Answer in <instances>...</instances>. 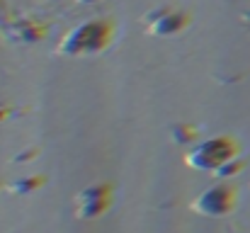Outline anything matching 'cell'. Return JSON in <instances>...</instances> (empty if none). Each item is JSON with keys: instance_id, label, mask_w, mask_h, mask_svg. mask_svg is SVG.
Masks as SVG:
<instances>
[{"instance_id": "obj_1", "label": "cell", "mask_w": 250, "mask_h": 233, "mask_svg": "<svg viewBox=\"0 0 250 233\" xmlns=\"http://www.w3.org/2000/svg\"><path fill=\"white\" fill-rule=\"evenodd\" d=\"M231 192H226V190H211L209 194H204L199 202H197V207L199 209H204L207 214H221V212H226L229 209V197Z\"/></svg>"}]
</instances>
